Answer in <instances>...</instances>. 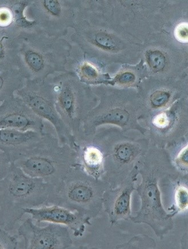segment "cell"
<instances>
[{"mask_svg": "<svg viewBox=\"0 0 188 249\" xmlns=\"http://www.w3.org/2000/svg\"><path fill=\"white\" fill-rule=\"evenodd\" d=\"M54 189L12 163L7 175L0 181V228L12 231L25 214V209L47 206Z\"/></svg>", "mask_w": 188, "mask_h": 249, "instance_id": "6da1fadb", "label": "cell"}, {"mask_svg": "<svg viewBox=\"0 0 188 249\" xmlns=\"http://www.w3.org/2000/svg\"><path fill=\"white\" fill-rule=\"evenodd\" d=\"M60 38L35 29L23 31L18 40V68L26 80L43 81L63 69Z\"/></svg>", "mask_w": 188, "mask_h": 249, "instance_id": "7a4b0ae2", "label": "cell"}, {"mask_svg": "<svg viewBox=\"0 0 188 249\" xmlns=\"http://www.w3.org/2000/svg\"><path fill=\"white\" fill-rule=\"evenodd\" d=\"M71 157L70 150L59 142L54 127L46 121L41 142L13 163L26 175L42 179L56 188L67 175Z\"/></svg>", "mask_w": 188, "mask_h": 249, "instance_id": "3957f363", "label": "cell"}, {"mask_svg": "<svg viewBox=\"0 0 188 249\" xmlns=\"http://www.w3.org/2000/svg\"><path fill=\"white\" fill-rule=\"evenodd\" d=\"M46 80L51 87L56 110L66 126L77 127L85 109L84 88L68 74L56 73Z\"/></svg>", "mask_w": 188, "mask_h": 249, "instance_id": "277c9868", "label": "cell"}, {"mask_svg": "<svg viewBox=\"0 0 188 249\" xmlns=\"http://www.w3.org/2000/svg\"><path fill=\"white\" fill-rule=\"evenodd\" d=\"M16 93L36 114L52 124L60 142L70 139L68 127L56 110L54 95L47 80H26L24 86Z\"/></svg>", "mask_w": 188, "mask_h": 249, "instance_id": "5b68a950", "label": "cell"}, {"mask_svg": "<svg viewBox=\"0 0 188 249\" xmlns=\"http://www.w3.org/2000/svg\"><path fill=\"white\" fill-rule=\"evenodd\" d=\"M64 179L54 189L47 206L58 205L65 208L74 206L79 209L91 210L95 205L98 195V187L93 181L81 177ZM94 208V207H93Z\"/></svg>", "mask_w": 188, "mask_h": 249, "instance_id": "8992f818", "label": "cell"}, {"mask_svg": "<svg viewBox=\"0 0 188 249\" xmlns=\"http://www.w3.org/2000/svg\"><path fill=\"white\" fill-rule=\"evenodd\" d=\"M18 231L24 240L26 249H65L71 244L67 229L54 223L40 227L28 218L19 225Z\"/></svg>", "mask_w": 188, "mask_h": 249, "instance_id": "52a82bcc", "label": "cell"}, {"mask_svg": "<svg viewBox=\"0 0 188 249\" xmlns=\"http://www.w3.org/2000/svg\"><path fill=\"white\" fill-rule=\"evenodd\" d=\"M26 9L25 17L34 23L36 30L59 37L67 12L63 2L58 0L30 1Z\"/></svg>", "mask_w": 188, "mask_h": 249, "instance_id": "ba28073f", "label": "cell"}, {"mask_svg": "<svg viewBox=\"0 0 188 249\" xmlns=\"http://www.w3.org/2000/svg\"><path fill=\"white\" fill-rule=\"evenodd\" d=\"M46 121L39 117L20 98L13 97L0 106V129L35 130L43 133Z\"/></svg>", "mask_w": 188, "mask_h": 249, "instance_id": "9c48e42d", "label": "cell"}, {"mask_svg": "<svg viewBox=\"0 0 188 249\" xmlns=\"http://www.w3.org/2000/svg\"><path fill=\"white\" fill-rule=\"evenodd\" d=\"M44 133L0 129V150L6 154L12 163H14L38 145Z\"/></svg>", "mask_w": 188, "mask_h": 249, "instance_id": "30bf717a", "label": "cell"}, {"mask_svg": "<svg viewBox=\"0 0 188 249\" xmlns=\"http://www.w3.org/2000/svg\"><path fill=\"white\" fill-rule=\"evenodd\" d=\"M25 213L31 215V218L38 222H47L67 225L75 231H80L84 223L80 215L58 205L26 209Z\"/></svg>", "mask_w": 188, "mask_h": 249, "instance_id": "8fae6325", "label": "cell"}, {"mask_svg": "<svg viewBox=\"0 0 188 249\" xmlns=\"http://www.w3.org/2000/svg\"><path fill=\"white\" fill-rule=\"evenodd\" d=\"M26 78L18 68L0 71V103L14 96L26 83Z\"/></svg>", "mask_w": 188, "mask_h": 249, "instance_id": "7c38bea8", "label": "cell"}, {"mask_svg": "<svg viewBox=\"0 0 188 249\" xmlns=\"http://www.w3.org/2000/svg\"><path fill=\"white\" fill-rule=\"evenodd\" d=\"M84 39L89 44L101 50L113 51L115 48L113 36L103 30L92 29L85 33Z\"/></svg>", "mask_w": 188, "mask_h": 249, "instance_id": "4fadbf2b", "label": "cell"}, {"mask_svg": "<svg viewBox=\"0 0 188 249\" xmlns=\"http://www.w3.org/2000/svg\"><path fill=\"white\" fill-rule=\"evenodd\" d=\"M82 158L89 171L95 174L98 173L101 168L104 156L101 150L97 147L90 146L86 147Z\"/></svg>", "mask_w": 188, "mask_h": 249, "instance_id": "5bb4252c", "label": "cell"}, {"mask_svg": "<svg viewBox=\"0 0 188 249\" xmlns=\"http://www.w3.org/2000/svg\"><path fill=\"white\" fill-rule=\"evenodd\" d=\"M9 40L8 36L0 35V71L18 68L16 57L7 51L6 43Z\"/></svg>", "mask_w": 188, "mask_h": 249, "instance_id": "9a60e30c", "label": "cell"}, {"mask_svg": "<svg viewBox=\"0 0 188 249\" xmlns=\"http://www.w3.org/2000/svg\"><path fill=\"white\" fill-rule=\"evenodd\" d=\"M77 73L82 80L90 83L97 81L100 77L97 68L87 61L82 62L79 65Z\"/></svg>", "mask_w": 188, "mask_h": 249, "instance_id": "2e32d148", "label": "cell"}, {"mask_svg": "<svg viewBox=\"0 0 188 249\" xmlns=\"http://www.w3.org/2000/svg\"><path fill=\"white\" fill-rule=\"evenodd\" d=\"M148 64L153 70H162L166 64V58L160 51H150L147 55Z\"/></svg>", "mask_w": 188, "mask_h": 249, "instance_id": "e0dca14e", "label": "cell"}, {"mask_svg": "<svg viewBox=\"0 0 188 249\" xmlns=\"http://www.w3.org/2000/svg\"><path fill=\"white\" fill-rule=\"evenodd\" d=\"M18 248V241L15 236L0 228V249H16Z\"/></svg>", "mask_w": 188, "mask_h": 249, "instance_id": "ac0fdd59", "label": "cell"}, {"mask_svg": "<svg viewBox=\"0 0 188 249\" xmlns=\"http://www.w3.org/2000/svg\"><path fill=\"white\" fill-rule=\"evenodd\" d=\"M188 190L184 186L177 189L175 194V202L177 207L181 211H185L188 207Z\"/></svg>", "mask_w": 188, "mask_h": 249, "instance_id": "d6986e66", "label": "cell"}, {"mask_svg": "<svg viewBox=\"0 0 188 249\" xmlns=\"http://www.w3.org/2000/svg\"><path fill=\"white\" fill-rule=\"evenodd\" d=\"M12 163L6 154L0 150V181L7 175Z\"/></svg>", "mask_w": 188, "mask_h": 249, "instance_id": "ffe728a7", "label": "cell"}, {"mask_svg": "<svg viewBox=\"0 0 188 249\" xmlns=\"http://www.w3.org/2000/svg\"><path fill=\"white\" fill-rule=\"evenodd\" d=\"M130 195L128 193H123L118 199L115 206V211L118 214L125 213L130 206Z\"/></svg>", "mask_w": 188, "mask_h": 249, "instance_id": "44dd1931", "label": "cell"}, {"mask_svg": "<svg viewBox=\"0 0 188 249\" xmlns=\"http://www.w3.org/2000/svg\"><path fill=\"white\" fill-rule=\"evenodd\" d=\"M169 98V93L163 91H157L151 95V101L154 107H160L167 103Z\"/></svg>", "mask_w": 188, "mask_h": 249, "instance_id": "7402d4cb", "label": "cell"}, {"mask_svg": "<svg viewBox=\"0 0 188 249\" xmlns=\"http://www.w3.org/2000/svg\"><path fill=\"white\" fill-rule=\"evenodd\" d=\"M14 16L8 9H0V27H6L11 24Z\"/></svg>", "mask_w": 188, "mask_h": 249, "instance_id": "603a6c76", "label": "cell"}, {"mask_svg": "<svg viewBox=\"0 0 188 249\" xmlns=\"http://www.w3.org/2000/svg\"><path fill=\"white\" fill-rule=\"evenodd\" d=\"M175 35L178 40L182 42H187L188 27L187 24H181L178 26L176 29Z\"/></svg>", "mask_w": 188, "mask_h": 249, "instance_id": "cb8c5ba5", "label": "cell"}, {"mask_svg": "<svg viewBox=\"0 0 188 249\" xmlns=\"http://www.w3.org/2000/svg\"><path fill=\"white\" fill-rule=\"evenodd\" d=\"M117 155L121 160H128L130 159L132 155V151L131 147L127 145H122L118 149Z\"/></svg>", "mask_w": 188, "mask_h": 249, "instance_id": "d4e9b609", "label": "cell"}, {"mask_svg": "<svg viewBox=\"0 0 188 249\" xmlns=\"http://www.w3.org/2000/svg\"><path fill=\"white\" fill-rule=\"evenodd\" d=\"M135 77L132 73L126 72L122 74L118 77V81L121 84H131L134 81Z\"/></svg>", "mask_w": 188, "mask_h": 249, "instance_id": "484cf974", "label": "cell"}, {"mask_svg": "<svg viewBox=\"0 0 188 249\" xmlns=\"http://www.w3.org/2000/svg\"><path fill=\"white\" fill-rule=\"evenodd\" d=\"M154 124L158 127H163L168 125L169 121H168L166 114H161L154 120Z\"/></svg>", "mask_w": 188, "mask_h": 249, "instance_id": "4316f807", "label": "cell"}, {"mask_svg": "<svg viewBox=\"0 0 188 249\" xmlns=\"http://www.w3.org/2000/svg\"><path fill=\"white\" fill-rule=\"evenodd\" d=\"M179 161L183 163L184 165H187L188 163V150L187 147L186 148L183 149L182 151L179 154V157H178Z\"/></svg>", "mask_w": 188, "mask_h": 249, "instance_id": "83f0119b", "label": "cell"}]
</instances>
